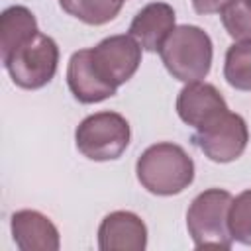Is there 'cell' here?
<instances>
[{
    "label": "cell",
    "instance_id": "18",
    "mask_svg": "<svg viewBox=\"0 0 251 251\" xmlns=\"http://www.w3.org/2000/svg\"><path fill=\"white\" fill-rule=\"evenodd\" d=\"M192 2V8L198 12V14H216L220 12L229 0H190Z\"/></svg>",
    "mask_w": 251,
    "mask_h": 251
},
{
    "label": "cell",
    "instance_id": "17",
    "mask_svg": "<svg viewBox=\"0 0 251 251\" xmlns=\"http://www.w3.org/2000/svg\"><path fill=\"white\" fill-rule=\"evenodd\" d=\"M220 18L231 39L235 41L251 39V4L247 0H229L220 10Z\"/></svg>",
    "mask_w": 251,
    "mask_h": 251
},
{
    "label": "cell",
    "instance_id": "5",
    "mask_svg": "<svg viewBox=\"0 0 251 251\" xmlns=\"http://www.w3.org/2000/svg\"><path fill=\"white\" fill-rule=\"evenodd\" d=\"M16 86L37 90L49 84L57 73L59 47L51 35L37 33L2 61Z\"/></svg>",
    "mask_w": 251,
    "mask_h": 251
},
{
    "label": "cell",
    "instance_id": "1",
    "mask_svg": "<svg viewBox=\"0 0 251 251\" xmlns=\"http://www.w3.org/2000/svg\"><path fill=\"white\" fill-rule=\"evenodd\" d=\"M139 184L155 196H175L194 180V161L176 143L161 141L149 145L135 163Z\"/></svg>",
    "mask_w": 251,
    "mask_h": 251
},
{
    "label": "cell",
    "instance_id": "13",
    "mask_svg": "<svg viewBox=\"0 0 251 251\" xmlns=\"http://www.w3.org/2000/svg\"><path fill=\"white\" fill-rule=\"evenodd\" d=\"M37 20L25 6H8L0 14V59L4 61L20 45L37 35Z\"/></svg>",
    "mask_w": 251,
    "mask_h": 251
},
{
    "label": "cell",
    "instance_id": "14",
    "mask_svg": "<svg viewBox=\"0 0 251 251\" xmlns=\"http://www.w3.org/2000/svg\"><path fill=\"white\" fill-rule=\"evenodd\" d=\"M122 4L124 2L120 0H59L63 12L88 25H104L112 22L120 14Z\"/></svg>",
    "mask_w": 251,
    "mask_h": 251
},
{
    "label": "cell",
    "instance_id": "16",
    "mask_svg": "<svg viewBox=\"0 0 251 251\" xmlns=\"http://www.w3.org/2000/svg\"><path fill=\"white\" fill-rule=\"evenodd\" d=\"M227 227L231 239L241 245H251V188L239 192L227 212Z\"/></svg>",
    "mask_w": 251,
    "mask_h": 251
},
{
    "label": "cell",
    "instance_id": "11",
    "mask_svg": "<svg viewBox=\"0 0 251 251\" xmlns=\"http://www.w3.org/2000/svg\"><path fill=\"white\" fill-rule=\"evenodd\" d=\"M175 10L167 2H151L143 6L129 24V35L137 39L141 49L159 53L175 25Z\"/></svg>",
    "mask_w": 251,
    "mask_h": 251
},
{
    "label": "cell",
    "instance_id": "20",
    "mask_svg": "<svg viewBox=\"0 0 251 251\" xmlns=\"http://www.w3.org/2000/svg\"><path fill=\"white\" fill-rule=\"evenodd\" d=\"M120 2H124V0H120Z\"/></svg>",
    "mask_w": 251,
    "mask_h": 251
},
{
    "label": "cell",
    "instance_id": "10",
    "mask_svg": "<svg viewBox=\"0 0 251 251\" xmlns=\"http://www.w3.org/2000/svg\"><path fill=\"white\" fill-rule=\"evenodd\" d=\"M14 243L20 251H59L57 226L37 210H18L10 218Z\"/></svg>",
    "mask_w": 251,
    "mask_h": 251
},
{
    "label": "cell",
    "instance_id": "8",
    "mask_svg": "<svg viewBox=\"0 0 251 251\" xmlns=\"http://www.w3.org/2000/svg\"><path fill=\"white\" fill-rule=\"evenodd\" d=\"M227 110L229 108H227L224 96L220 94V90L214 84L204 82V80L186 82L184 88L176 96L178 118L194 129L210 124L214 118H218L220 114H224Z\"/></svg>",
    "mask_w": 251,
    "mask_h": 251
},
{
    "label": "cell",
    "instance_id": "2",
    "mask_svg": "<svg viewBox=\"0 0 251 251\" xmlns=\"http://www.w3.org/2000/svg\"><path fill=\"white\" fill-rule=\"evenodd\" d=\"M159 55L169 75L186 84L208 76L214 59V45L202 27L182 24L171 31Z\"/></svg>",
    "mask_w": 251,
    "mask_h": 251
},
{
    "label": "cell",
    "instance_id": "7",
    "mask_svg": "<svg viewBox=\"0 0 251 251\" xmlns=\"http://www.w3.org/2000/svg\"><path fill=\"white\" fill-rule=\"evenodd\" d=\"M90 59L98 76L106 84L118 88L126 84L139 69L141 45L129 33L110 35L98 45L90 47Z\"/></svg>",
    "mask_w": 251,
    "mask_h": 251
},
{
    "label": "cell",
    "instance_id": "4",
    "mask_svg": "<svg viewBox=\"0 0 251 251\" xmlns=\"http://www.w3.org/2000/svg\"><path fill=\"white\" fill-rule=\"evenodd\" d=\"M233 196L224 188L200 192L188 206L186 227L194 247L229 249L233 239L227 227V212Z\"/></svg>",
    "mask_w": 251,
    "mask_h": 251
},
{
    "label": "cell",
    "instance_id": "19",
    "mask_svg": "<svg viewBox=\"0 0 251 251\" xmlns=\"http://www.w3.org/2000/svg\"><path fill=\"white\" fill-rule=\"evenodd\" d=\"M247 2H249V4H251V0H247Z\"/></svg>",
    "mask_w": 251,
    "mask_h": 251
},
{
    "label": "cell",
    "instance_id": "3",
    "mask_svg": "<svg viewBox=\"0 0 251 251\" xmlns=\"http://www.w3.org/2000/svg\"><path fill=\"white\" fill-rule=\"evenodd\" d=\"M129 122L118 112H96L86 116L75 129L78 153L90 161H114L124 155L129 145Z\"/></svg>",
    "mask_w": 251,
    "mask_h": 251
},
{
    "label": "cell",
    "instance_id": "6",
    "mask_svg": "<svg viewBox=\"0 0 251 251\" xmlns=\"http://www.w3.org/2000/svg\"><path fill=\"white\" fill-rule=\"evenodd\" d=\"M249 129L243 116L224 112L210 124L196 129L192 143L214 163H231L239 159L247 147Z\"/></svg>",
    "mask_w": 251,
    "mask_h": 251
},
{
    "label": "cell",
    "instance_id": "9",
    "mask_svg": "<svg viewBox=\"0 0 251 251\" xmlns=\"http://www.w3.org/2000/svg\"><path fill=\"white\" fill-rule=\"evenodd\" d=\"M147 247L145 222L129 212L116 210L104 216L98 226V249L100 251H143Z\"/></svg>",
    "mask_w": 251,
    "mask_h": 251
},
{
    "label": "cell",
    "instance_id": "12",
    "mask_svg": "<svg viewBox=\"0 0 251 251\" xmlns=\"http://www.w3.org/2000/svg\"><path fill=\"white\" fill-rule=\"evenodd\" d=\"M67 84L75 100L80 104H98L116 94L118 88L106 84L92 67L90 49H78L67 65Z\"/></svg>",
    "mask_w": 251,
    "mask_h": 251
},
{
    "label": "cell",
    "instance_id": "15",
    "mask_svg": "<svg viewBox=\"0 0 251 251\" xmlns=\"http://www.w3.org/2000/svg\"><path fill=\"white\" fill-rule=\"evenodd\" d=\"M224 78L235 90H251V39L237 41L226 51Z\"/></svg>",
    "mask_w": 251,
    "mask_h": 251
}]
</instances>
